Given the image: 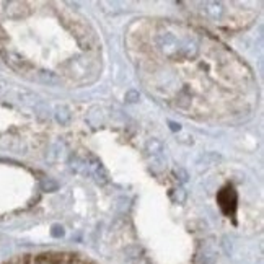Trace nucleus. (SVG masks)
Returning a JSON list of instances; mask_svg holds the SVG:
<instances>
[{
    "label": "nucleus",
    "instance_id": "obj_2",
    "mask_svg": "<svg viewBox=\"0 0 264 264\" xmlns=\"http://www.w3.org/2000/svg\"><path fill=\"white\" fill-rule=\"evenodd\" d=\"M5 264H96L74 253H39V255H25L15 258Z\"/></svg>",
    "mask_w": 264,
    "mask_h": 264
},
{
    "label": "nucleus",
    "instance_id": "obj_1",
    "mask_svg": "<svg viewBox=\"0 0 264 264\" xmlns=\"http://www.w3.org/2000/svg\"><path fill=\"white\" fill-rule=\"evenodd\" d=\"M152 48L163 53L165 74L149 75L150 79L163 77L165 82L154 88L165 90V95L180 83V90L170 105L189 114L191 100L192 114L197 113V101L207 100L212 116L235 114L243 111L246 101L251 100L253 79L246 65L237 59L219 41L194 31H186L171 23L154 25Z\"/></svg>",
    "mask_w": 264,
    "mask_h": 264
}]
</instances>
